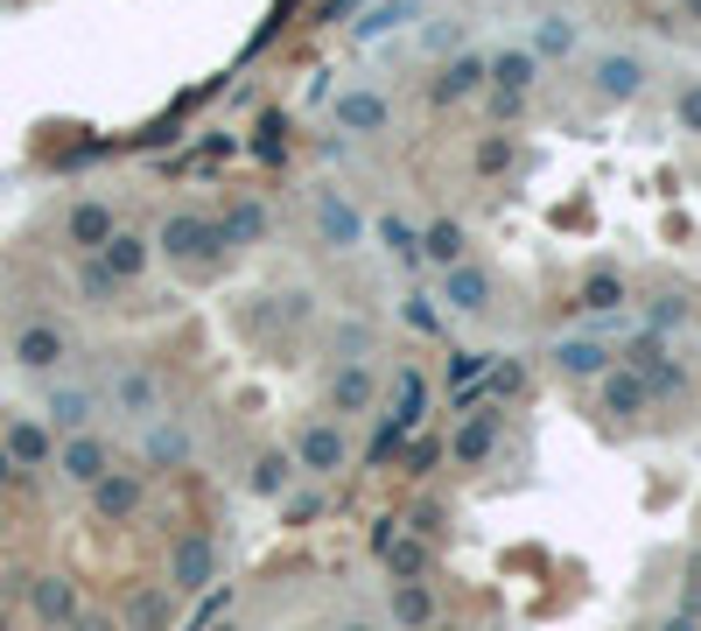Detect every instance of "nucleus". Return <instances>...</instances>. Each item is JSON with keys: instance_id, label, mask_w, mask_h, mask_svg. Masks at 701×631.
Segmentation results:
<instances>
[{"instance_id": "nucleus-44", "label": "nucleus", "mask_w": 701, "mask_h": 631, "mask_svg": "<svg viewBox=\"0 0 701 631\" xmlns=\"http://www.w3.org/2000/svg\"><path fill=\"white\" fill-rule=\"evenodd\" d=\"M218 631H239V624H218Z\"/></svg>"}, {"instance_id": "nucleus-37", "label": "nucleus", "mask_w": 701, "mask_h": 631, "mask_svg": "<svg viewBox=\"0 0 701 631\" xmlns=\"http://www.w3.org/2000/svg\"><path fill=\"white\" fill-rule=\"evenodd\" d=\"M407 323H421V330H435V309H428V295H414V302H407Z\"/></svg>"}, {"instance_id": "nucleus-42", "label": "nucleus", "mask_w": 701, "mask_h": 631, "mask_svg": "<svg viewBox=\"0 0 701 631\" xmlns=\"http://www.w3.org/2000/svg\"><path fill=\"white\" fill-rule=\"evenodd\" d=\"M428 631H470V624H428Z\"/></svg>"}, {"instance_id": "nucleus-19", "label": "nucleus", "mask_w": 701, "mask_h": 631, "mask_svg": "<svg viewBox=\"0 0 701 631\" xmlns=\"http://www.w3.org/2000/svg\"><path fill=\"white\" fill-rule=\"evenodd\" d=\"M386 120H393V112H386L379 91H344V99H337V127H344V133H379Z\"/></svg>"}, {"instance_id": "nucleus-25", "label": "nucleus", "mask_w": 701, "mask_h": 631, "mask_svg": "<svg viewBox=\"0 0 701 631\" xmlns=\"http://www.w3.org/2000/svg\"><path fill=\"white\" fill-rule=\"evenodd\" d=\"M316 218H324L330 246H358V218L344 210V197H337V189H316Z\"/></svg>"}, {"instance_id": "nucleus-26", "label": "nucleus", "mask_w": 701, "mask_h": 631, "mask_svg": "<svg viewBox=\"0 0 701 631\" xmlns=\"http://www.w3.org/2000/svg\"><path fill=\"white\" fill-rule=\"evenodd\" d=\"M421 246H428V260H442V266H457L463 260V225H428V232H421Z\"/></svg>"}, {"instance_id": "nucleus-2", "label": "nucleus", "mask_w": 701, "mask_h": 631, "mask_svg": "<svg viewBox=\"0 0 701 631\" xmlns=\"http://www.w3.org/2000/svg\"><path fill=\"white\" fill-rule=\"evenodd\" d=\"M162 253L168 260H197V253H224V232L211 218H197V210H176V218L162 225Z\"/></svg>"}, {"instance_id": "nucleus-12", "label": "nucleus", "mask_w": 701, "mask_h": 631, "mask_svg": "<svg viewBox=\"0 0 701 631\" xmlns=\"http://www.w3.org/2000/svg\"><path fill=\"white\" fill-rule=\"evenodd\" d=\"M295 449H260L253 456V470H245V485H253V499H281V491L295 485Z\"/></svg>"}, {"instance_id": "nucleus-20", "label": "nucleus", "mask_w": 701, "mask_h": 631, "mask_svg": "<svg viewBox=\"0 0 701 631\" xmlns=\"http://www.w3.org/2000/svg\"><path fill=\"white\" fill-rule=\"evenodd\" d=\"M393 624H401V631H428L435 624V589L428 583H393Z\"/></svg>"}, {"instance_id": "nucleus-15", "label": "nucleus", "mask_w": 701, "mask_h": 631, "mask_svg": "<svg viewBox=\"0 0 701 631\" xmlns=\"http://www.w3.org/2000/svg\"><path fill=\"white\" fill-rule=\"evenodd\" d=\"M372 393H379V379H372L365 358H351V366L330 379V407H337V414H365V407H372Z\"/></svg>"}, {"instance_id": "nucleus-14", "label": "nucleus", "mask_w": 701, "mask_h": 631, "mask_svg": "<svg viewBox=\"0 0 701 631\" xmlns=\"http://www.w3.org/2000/svg\"><path fill=\"white\" fill-rule=\"evenodd\" d=\"M29 610L43 624H70V618H78V589H70L64 576H35L29 583Z\"/></svg>"}, {"instance_id": "nucleus-22", "label": "nucleus", "mask_w": 701, "mask_h": 631, "mask_svg": "<svg viewBox=\"0 0 701 631\" xmlns=\"http://www.w3.org/2000/svg\"><path fill=\"white\" fill-rule=\"evenodd\" d=\"M267 225H274L267 204H232L218 232H224V246H260V239H267Z\"/></svg>"}, {"instance_id": "nucleus-31", "label": "nucleus", "mask_w": 701, "mask_h": 631, "mask_svg": "<svg viewBox=\"0 0 701 631\" xmlns=\"http://www.w3.org/2000/svg\"><path fill=\"white\" fill-rule=\"evenodd\" d=\"M568 50H576V29H568V22L534 29V56H568Z\"/></svg>"}, {"instance_id": "nucleus-32", "label": "nucleus", "mask_w": 701, "mask_h": 631, "mask_svg": "<svg viewBox=\"0 0 701 631\" xmlns=\"http://www.w3.org/2000/svg\"><path fill=\"white\" fill-rule=\"evenodd\" d=\"M519 387H526V372L513 366V358H505V366H499V372H491V379H484V400H513Z\"/></svg>"}, {"instance_id": "nucleus-38", "label": "nucleus", "mask_w": 701, "mask_h": 631, "mask_svg": "<svg viewBox=\"0 0 701 631\" xmlns=\"http://www.w3.org/2000/svg\"><path fill=\"white\" fill-rule=\"evenodd\" d=\"M659 631H701V618H688V610H673V618L659 624Z\"/></svg>"}, {"instance_id": "nucleus-16", "label": "nucleus", "mask_w": 701, "mask_h": 631, "mask_svg": "<svg viewBox=\"0 0 701 631\" xmlns=\"http://www.w3.org/2000/svg\"><path fill=\"white\" fill-rule=\"evenodd\" d=\"M64 232H70V246H85V253H99V246L120 232V225H112V210L106 204H70V218H64Z\"/></svg>"}, {"instance_id": "nucleus-40", "label": "nucleus", "mask_w": 701, "mask_h": 631, "mask_svg": "<svg viewBox=\"0 0 701 631\" xmlns=\"http://www.w3.org/2000/svg\"><path fill=\"white\" fill-rule=\"evenodd\" d=\"M358 8V0H330V8H324V22H337V14H351Z\"/></svg>"}, {"instance_id": "nucleus-28", "label": "nucleus", "mask_w": 701, "mask_h": 631, "mask_svg": "<svg viewBox=\"0 0 701 631\" xmlns=\"http://www.w3.org/2000/svg\"><path fill=\"white\" fill-rule=\"evenodd\" d=\"M127 618H134V631H168V597H162V589H147V597H134Z\"/></svg>"}, {"instance_id": "nucleus-8", "label": "nucleus", "mask_w": 701, "mask_h": 631, "mask_svg": "<svg viewBox=\"0 0 701 631\" xmlns=\"http://www.w3.org/2000/svg\"><path fill=\"white\" fill-rule=\"evenodd\" d=\"M70 358V344L56 323H29L22 337H14V366H29V372H50V366H64Z\"/></svg>"}, {"instance_id": "nucleus-21", "label": "nucleus", "mask_w": 701, "mask_h": 631, "mask_svg": "<svg viewBox=\"0 0 701 631\" xmlns=\"http://www.w3.org/2000/svg\"><path fill=\"white\" fill-rule=\"evenodd\" d=\"M91 414H99V400H91L85 387H56L50 393V428L78 435V428H91Z\"/></svg>"}, {"instance_id": "nucleus-18", "label": "nucleus", "mask_w": 701, "mask_h": 631, "mask_svg": "<svg viewBox=\"0 0 701 631\" xmlns=\"http://www.w3.org/2000/svg\"><path fill=\"white\" fill-rule=\"evenodd\" d=\"M484 78L499 85V91H526V85H540V56L534 50H499L484 64Z\"/></svg>"}, {"instance_id": "nucleus-35", "label": "nucleus", "mask_w": 701, "mask_h": 631, "mask_svg": "<svg viewBox=\"0 0 701 631\" xmlns=\"http://www.w3.org/2000/svg\"><path fill=\"white\" fill-rule=\"evenodd\" d=\"M224 610H232V589H211V597H204V603H197V631H204V624H218V618H224Z\"/></svg>"}, {"instance_id": "nucleus-34", "label": "nucleus", "mask_w": 701, "mask_h": 631, "mask_svg": "<svg viewBox=\"0 0 701 631\" xmlns=\"http://www.w3.org/2000/svg\"><path fill=\"white\" fill-rule=\"evenodd\" d=\"M673 112H680V127H688V133H701V85H680Z\"/></svg>"}, {"instance_id": "nucleus-7", "label": "nucleus", "mask_w": 701, "mask_h": 631, "mask_svg": "<svg viewBox=\"0 0 701 631\" xmlns=\"http://www.w3.org/2000/svg\"><path fill=\"white\" fill-rule=\"evenodd\" d=\"M112 407H120L127 421H155V407H162V379L141 372V366H127L120 379H112Z\"/></svg>"}, {"instance_id": "nucleus-24", "label": "nucleus", "mask_w": 701, "mask_h": 631, "mask_svg": "<svg viewBox=\"0 0 701 631\" xmlns=\"http://www.w3.org/2000/svg\"><path fill=\"white\" fill-rule=\"evenodd\" d=\"M561 372L568 379H603V372H611V351H603V344H590V337H576V344H561Z\"/></svg>"}, {"instance_id": "nucleus-6", "label": "nucleus", "mask_w": 701, "mask_h": 631, "mask_svg": "<svg viewBox=\"0 0 701 631\" xmlns=\"http://www.w3.org/2000/svg\"><path fill=\"white\" fill-rule=\"evenodd\" d=\"M499 435H505V414H499V407H491V400H484V414H470L463 428H457V443H449V456H457L463 470H478L484 456L499 449Z\"/></svg>"}, {"instance_id": "nucleus-4", "label": "nucleus", "mask_w": 701, "mask_h": 631, "mask_svg": "<svg viewBox=\"0 0 701 631\" xmlns=\"http://www.w3.org/2000/svg\"><path fill=\"white\" fill-rule=\"evenodd\" d=\"M295 464L316 470V477L344 470V428H337V421H309V428L295 435Z\"/></svg>"}, {"instance_id": "nucleus-10", "label": "nucleus", "mask_w": 701, "mask_h": 631, "mask_svg": "<svg viewBox=\"0 0 701 631\" xmlns=\"http://www.w3.org/2000/svg\"><path fill=\"white\" fill-rule=\"evenodd\" d=\"M603 414H617V421H632V414H646L653 407V387H646V372H603Z\"/></svg>"}, {"instance_id": "nucleus-33", "label": "nucleus", "mask_w": 701, "mask_h": 631, "mask_svg": "<svg viewBox=\"0 0 701 631\" xmlns=\"http://www.w3.org/2000/svg\"><path fill=\"white\" fill-rule=\"evenodd\" d=\"M478 168H484V176H499V168H513V141H505V133H491V141L478 148Z\"/></svg>"}, {"instance_id": "nucleus-45", "label": "nucleus", "mask_w": 701, "mask_h": 631, "mask_svg": "<svg viewBox=\"0 0 701 631\" xmlns=\"http://www.w3.org/2000/svg\"><path fill=\"white\" fill-rule=\"evenodd\" d=\"M0 631H8V618H0Z\"/></svg>"}, {"instance_id": "nucleus-1", "label": "nucleus", "mask_w": 701, "mask_h": 631, "mask_svg": "<svg viewBox=\"0 0 701 631\" xmlns=\"http://www.w3.org/2000/svg\"><path fill=\"white\" fill-rule=\"evenodd\" d=\"M218 576V547H211V533H183L176 541V562H168V589L176 597H204V583Z\"/></svg>"}, {"instance_id": "nucleus-27", "label": "nucleus", "mask_w": 701, "mask_h": 631, "mask_svg": "<svg viewBox=\"0 0 701 631\" xmlns=\"http://www.w3.org/2000/svg\"><path fill=\"white\" fill-rule=\"evenodd\" d=\"M582 302H590V309H624V281L611 274V266H603V274L582 281Z\"/></svg>"}, {"instance_id": "nucleus-36", "label": "nucleus", "mask_w": 701, "mask_h": 631, "mask_svg": "<svg viewBox=\"0 0 701 631\" xmlns=\"http://www.w3.org/2000/svg\"><path fill=\"white\" fill-rule=\"evenodd\" d=\"M393 541H401V520H372V554H386Z\"/></svg>"}, {"instance_id": "nucleus-9", "label": "nucleus", "mask_w": 701, "mask_h": 631, "mask_svg": "<svg viewBox=\"0 0 701 631\" xmlns=\"http://www.w3.org/2000/svg\"><path fill=\"white\" fill-rule=\"evenodd\" d=\"M638 91H646V64H638V56H596V99L624 106V99H638Z\"/></svg>"}, {"instance_id": "nucleus-3", "label": "nucleus", "mask_w": 701, "mask_h": 631, "mask_svg": "<svg viewBox=\"0 0 701 631\" xmlns=\"http://www.w3.org/2000/svg\"><path fill=\"white\" fill-rule=\"evenodd\" d=\"M56 470H64L70 485H85V491H91V485H99V477L112 470V449L99 443V435H85V428H78V435H64V443H56Z\"/></svg>"}, {"instance_id": "nucleus-11", "label": "nucleus", "mask_w": 701, "mask_h": 631, "mask_svg": "<svg viewBox=\"0 0 701 631\" xmlns=\"http://www.w3.org/2000/svg\"><path fill=\"white\" fill-rule=\"evenodd\" d=\"M0 449L14 456V470H43L50 456H56V435H50V421H14Z\"/></svg>"}, {"instance_id": "nucleus-23", "label": "nucleus", "mask_w": 701, "mask_h": 631, "mask_svg": "<svg viewBox=\"0 0 701 631\" xmlns=\"http://www.w3.org/2000/svg\"><path fill=\"white\" fill-rule=\"evenodd\" d=\"M484 85V56H449L442 64V78H435V99H463V91H478Z\"/></svg>"}, {"instance_id": "nucleus-43", "label": "nucleus", "mask_w": 701, "mask_h": 631, "mask_svg": "<svg viewBox=\"0 0 701 631\" xmlns=\"http://www.w3.org/2000/svg\"><path fill=\"white\" fill-rule=\"evenodd\" d=\"M688 14H694V22H701V0H688Z\"/></svg>"}, {"instance_id": "nucleus-30", "label": "nucleus", "mask_w": 701, "mask_h": 631, "mask_svg": "<svg viewBox=\"0 0 701 631\" xmlns=\"http://www.w3.org/2000/svg\"><path fill=\"white\" fill-rule=\"evenodd\" d=\"M183 428H168V421H162V428L155 435H147V464H183Z\"/></svg>"}, {"instance_id": "nucleus-29", "label": "nucleus", "mask_w": 701, "mask_h": 631, "mask_svg": "<svg viewBox=\"0 0 701 631\" xmlns=\"http://www.w3.org/2000/svg\"><path fill=\"white\" fill-rule=\"evenodd\" d=\"M386 562H393V576H401V583H414V576L428 568V547H421V541H393Z\"/></svg>"}, {"instance_id": "nucleus-13", "label": "nucleus", "mask_w": 701, "mask_h": 631, "mask_svg": "<svg viewBox=\"0 0 701 631\" xmlns=\"http://www.w3.org/2000/svg\"><path fill=\"white\" fill-rule=\"evenodd\" d=\"M442 302L449 309H463V316H478V309H491V274L484 266H449V281H442Z\"/></svg>"}, {"instance_id": "nucleus-39", "label": "nucleus", "mask_w": 701, "mask_h": 631, "mask_svg": "<svg viewBox=\"0 0 701 631\" xmlns=\"http://www.w3.org/2000/svg\"><path fill=\"white\" fill-rule=\"evenodd\" d=\"M8 485H14V456L0 449V491H8Z\"/></svg>"}, {"instance_id": "nucleus-17", "label": "nucleus", "mask_w": 701, "mask_h": 631, "mask_svg": "<svg viewBox=\"0 0 701 631\" xmlns=\"http://www.w3.org/2000/svg\"><path fill=\"white\" fill-rule=\"evenodd\" d=\"M99 260H106L112 281H141V274H147V239H141V232H112V239L99 246Z\"/></svg>"}, {"instance_id": "nucleus-41", "label": "nucleus", "mask_w": 701, "mask_h": 631, "mask_svg": "<svg viewBox=\"0 0 701 631\" xmlns=\"http://www.w3.org/2000/svg\"><path fill=\"white\" fill-rule=\"evenodd\" d=\"M344 631H379V624H372V618H351V624H344Z\"/></svg>"}, {"instance_id": "nucleus-5", "label": "nucleus", "mask_w": 701, "mask_h": 631, "mask_svg": "<svg viewBox=\"0 0 701 631\" xmlns=\"http://www.w3.org/2000/svg\"><path fill=\"white\" fill-rule=\"evenodd\" d=\"M141 499H147L141 470H106L99 485H91V512H99V520H134Z\"/></svg>"}]
</instances>
